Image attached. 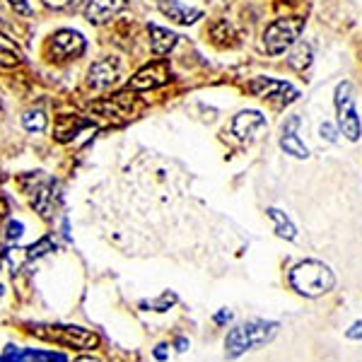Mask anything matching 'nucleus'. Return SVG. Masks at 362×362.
<instances>
[{
    "label": "nucleus",
    "mask_w": 362,
    "mask_h": 362,
    "mask_svg": "<svg viewBox=\"0 0 362 362\" xmlns=\"http://www.w3.org/2000/svg\"><path fill=\"white\" fill-rule=\"evenodd\" d=\"M280 326L276 321H249V324H242L237 329H232L227 334L225 348H227V358H239L244 355L247 350L261 348L266 343H271L276 338Z\"/></svg>",
    "instance_id": "obj_1"
},
{
    "label": "nucleus",
    "mask_w": 362,
    "mask_h": 362,
    "mask_svg": "<svg viewBox=\"0 0 362 362\" xmlns=\"http://www.w3.org/2000/svg\"><path fill=\"white\" fill-rule=\"evenodd\" d=\"M290 283L300 295L305 297H319L324 293H329L334 288L336 278L331 273V268L321 261H302L293 268L290 273Z\"/></svg>",
    "instance_id": "obj_2"
},
{
    "label": "nucleus",
    "mask_w": 362,
    "mask_h": 362,
    "mask_svg": "<svg viewBox=\"0 0 362 362\" xmlns=\"http://www.w3.org/2000/svg\"><path fill=\"white\" fill-rule=\"evenodd\" d=\"M302 29H305V20H302V17H283V20L271 22L264 32L266 54H271V56L285 54V51L300 39Z\"/></svg>",
    "instance_id": "obj_3"
},
{
    "label": "nucleus",
    "mask_w": 362,
    "mask_h": 362,
    "mask_svg": "<svg viewBox=\"0 0 362 362\" xmlns=\"http://www.w3.org/2000/svg\"><path fill=\"white\" fill-rule=\"evenodd\" d=\"M32 334L44 338V341H54L58 346L75 350H90L97 348L99 343L97 334L83 329V326H32Z\"/></svg>",
    "instance_id": "obj_4"
},
{
    "label": "nucleus",
    "mask_w": 362,
    "mask_h": 362,
    "mask_svg": "<svg viewBox=\"0 0 362 362\" xmlns=\"http://www.w3.org/2000/svg\"><path fill=\"white\" fill-rule=\"evenodd\" d=\"M336 112H338V124H341L343 136L355 143L362 133V126L358 112H355V97L350 83H341L336 87Z\"/></svg>",
    "instance_id": "obj_5"
},
{
    "label": "nucleus",
    "mask_w": 362,
    "mask_h": 362,
    "mask_svg": "<svg viewBox=\"0 0 362 362\" xmlns=\"http://www.w3.org/2000/svg\"><path fill=\"white\" fill-rule=\"evenodd\" d=\"M249 92L261 99H271V102L278 104H293L300 97V90H295L290 83H283V80L276 78H254L249 83Z\"/></svg>",
    "instance_id": "obj_6"
},
{
    "label": "nucleus",
    "mask_w": 362,
    "mask_h": 362,
    "mask_svg": "<svg viewBox=\"0 0 362 362\" xmlns=\"http://www.w3.org/2000/svg\"><path fill=\"white\" fill-rule=\"evenodd\" d=\"M85 54V37L73 29H61L51 39V58L54 61H73Z\"/></svg>",
    "instance_id": "obj_7"
},
{
    "label": "nucleus",
    "mask_w": 362,
    "mask_h": 362,
    "mask_svg": "<svg viewBox=\"0 0 362 362\" xmlns=\"http://www.w3.org/2000/svg\"><path fill=\"white\" fill-rule=\"evenodd\" d=\"M165 83H169V63L155 61L143 66L133 75L131 83H128V90H155V87H162Z\"/></svg>",
    "instance_id": "obj_8"
},
{
    "label": "nucleus",
    "mask_w": 362,
    "mask_h": 362,
    "mask_svg": "<svg viewBox=\"0 0 362 362\" xmlns=\"http://www.w3.org/2000/svg\"><path fill=\"white\" fill-rule=\"evenodd\" d=\"M92 112L104 116L107 121L121 124V121H128L133 116V97H128L126 92H121V95H114L109 99H102V102H95L92 104Z\"/></svg>",
    "instance_id": "obj_9"
},
{
    "label": "nucleus",
    "mask_w": 362,
    "mask_h": 362,
    "mask_svg": "<svg viewBox=\"0 0 362 362\" xmlns=\"http://www.w3.org/2000/svg\"><path fill=\"white\" fill-rule=\"evenodd\" d=\"M268 128L266 116L261 112H254V109H247V112H239L232 121V133L239 140H254L259 138Z\"/></svg>",
    "instance_id": "obj_10"
},
{
    "label": "nucleus",
    "mask_w": 362,
    "mask_h": 362,
    "mask_svg": "<svg viewBox=\"0 0 362 362\" xmlns=\"http://www.w3.org/2000/svg\"><path fill=\"white\" fill-rule=\"evenodd\" d=\"M119 73L121 66L116 58H102V61L92 63L90 73H87V83L95 90H107V87H112L119 80Z\"/></svg>",
    "instance_id": "obj_11"
},
{
    "label": "nucleus",
    "mask_w": 362,
    "mask_h": 362,
    "mask_svg": "<svg viewBox=\"0 0 362 362\" xmlns=\"http://www.w3.org/2000/svg\"><path fill=\"white\" fill-rule=\"evenodd\" d=\"M126 8V0H87L85 17L92 25H104Z\"/></svg>",
    "instance_id": "obj_12"
},
{
    "label": "nucleus",
    "mask_w": 362,
    "mask_h": 362,
    "mask_svg": "<svg viewBox=\"0 0 362 362\" xmlns=\"http://www.w3.org/2000/svg\"><path fill=\"white\" fill-rule=\"evenodd\" d=\"M0 362H66V355L54 350H34V348H8Z\"/></svg>",
    "instance_id": "obj_13"
},
{
    "label": "nucleus",
    "mask_w": 362,
    "mask_h": 362,
    "mask_svg": "<svg viewBox=\"0 0 362 362\" xmlns=\"http://www.w3.org/2000/svg\"><path fill=\"white\" fill-rule=\"evenodd\" d=\"M160 10L165 13L169 20L177 22V25H194L196 20L203 17V10L198 8H189V5L179 3V0H162Z\"/></svg>",
    "instance_id": "obj_14"
},
{
    "label": "nucleus",
    "mask_w": 362,
    "mask_h": 362,
    "mask_svg": "<svg viewBox=\"0 0 362 362\" xmlns=\"http://www.w3.org/2000/svg\"><path fill=\"white\" fill-rule=\"evenodd\" d=\"M148 32H150V49H153L155 56H167L179 42L177 34L169 32L165 27H160V25H150Z\"/></svg>",
    "instance_id": "obj_15"
},
{
    "label": "nucleus",
    "mask_w": 362,
    "mask_h": 362,
    "mask_svg": "<svg viewBox=\"0 0 362 362\" xmlns=\"http://www.w3.org/2000/svg\"><path fill=\"white\" fill-rule=\"evenodd\" d=\"M87 126H90V121H83L80 116H58V121H56V140H61V143H68V140H73Z\"/></svg>",
    "instance_id": "obj_16"
},
{
    "label": "nucleus",
    "mask_w": 362,
    "mask_h": 362,
    "mask_svg": "<svg viewBox=\"0 0 362 362\" xmlns=\"http://www.w3.org/2000/svg\"><path fill=\"white\" fill-rule=\"evenodd\" d=\"M22 51L17 49V46L10 42L8 37H3L0 34V68H15L22 63Z\"/></svg>",
    "instance_id": "obj_17"
},
{
    "label": "nucleus",
    "mask_w": 362,
    "mask_h": 362,
    "mask_svg": "<svg viewBox=\"0 0 362 362\" xmlns=\"http://www.w3.org/2000/svg\"><path fill=\"white\" fill-rule=\"evenodd\" d=\"M280 148H283L288 155L297 157V160H307V157H309L307 145L297 138V133H283V138H280Z\"/></svg>",
    "instance_id": "obj_18"
},
{
    "label": "nucleus",
    "mask_w": 362,
    "mask_h": 362,
    "mask_svg": "<svg viewBox=\"0 0 362 362\" xmlns=\"http://www.w3.org/2000/svg\"><path fill=\"white\" fill-rule=\"evenodd\" d=\"M268 215L273 218V223H276V232H278V237H283V239H293L297 237V227L290 223V218L285 213H280L278 208H271L268 210Z\"/></svg>",
    "instance_id": "obj_19"
},
{
    "label": "nucleus",
    "mask_w": 362,
    "mask_h": 362,
    "mask_svg": "<svg viewBox=\"0 0 362 362\" xmlns=\"http://www.w3.org/2000/svg\"><path fill=\"white\" fill-rule=\"evenodd\" d=\"M288 63L293 66L295 70H307L309 66H312V46L309 44H297L295 46V51L290 54V58H288Z\"/></svg>",
    "instance_id": "obj_20"
},
{
    "label": "nucleus",
    "mask_w": 362,
    "mask_h": 362,
    "mask_svg": "<svg viewBox=\"0 0 362 362\" xmlns=\"http://www.w3.org/2000/svg\"><path fill=\"white\" fill-rule=\"evenodd\" d=\"M46 124H49V119H46V114L42 109H29V112H25V116H22V126H25L27 131L44 133Z\"/></svg>",
    "instance_id": "obj_21"
},
{
    "label": "nucleus",
    "mask_w": 362,
    "mask_h": 362,
    "mask_svg": "<svg viewBox=\"0 0 362 362\" xmlns=\"http://www.w3.org/2000/svg\"><path fill=\"white\" fill-rule=\"evenodd\" d=\"M210 34H213V39L218 44H227L230 39H237V34H235V29H232V25L227 20H220V22H215L213 29H210Z\"/></svg>",
    "instance_id": "obj_22"
},
{
    "label": "nucleus",
    "mask_w": 362,
    "mask_h": 362,
    "mask_svg": "<svg viewBox=\"0 0 362 362\" xmlns=\"http://www.w3.org/2000/svg\"><path fill=\"white\" fill-rule=\"evenodd\" d=\"M174 302H177V295H174V293H165V295L160 297V300H153L150 305H143V307H153V309H157V312H167V309L172 307Z\"/></svg>",
    "instance_id": "obj_23"
},
{
    "label": "nucleus",
    "mask_w": 362,
    "mask_h": 362,
    "mask_svg": "<svg viewBox=\"0 0 362 362\" xmlns=\"http://www.w3.org/2000/svg\"><path fill=\"white\" fill-rule=\"evenodd\" d=\"M51 244H54V242H51V237H44L39 244H32V247L27 249V256H29V259H34V256H42V254H46V249H51Z\"/></svg>",
    "instance_id": "obj_24"
},
{
    "label": "nucleus",
    "mask_w": 362,
    "mask_h": 362,
    "mask_svg": "<svg viewBox=\"0 0 362 362\" xmlns=\"http://www.w3.org/2000/svg\"><path fill=\"white\" fill-rule=\"evenodd\" d=\"M22 235H25V225L22 223H8V239L10 242H17V239H20Z\"/></svg>",
    "instance_id": "obj_25"
},
{
    "label": "nucleus",
    "mask_w": 362,
    "mask_h": 362,
    "mask_svg": "<svg viewBox=\"0 0 362 362\" xmlns=\"http://www.w3.org/2000/svg\"><path fill=\"white\" fill-rule=\"evenodd\" d=\"M75 3H78V0H44L46 8H54V10H66Z\"/></svg>",
    "instance_id": "obj_26"
},
{
    "label": "nucleus",
    "mask_w": 362,
    "mask_h": 362,
    "mask_svg": "<svg viewBox=\"0 0 362 362\" xmlns=\"http://www.w3.org/2000/svg\"><path fill=\"white\" fill-rule=\"evenodd\" d=\"M8 3L13 5L15 13H20V15H32V8H29L27 0H8Z\"/></svg>",
    "instance_id": "obj_27"
},
{
    "label": "nucleus",
    "mask_w": 362,
    "mask_h": 362,
    "mask_svg": "<svg viewBox=\"0 0 362 362\" xmlns=\"http://www.w3.org/2000/svg\"><path fill=\"white\" fill-rule=\"evenodd\" d=\"M319 133H321V138H326L329 143H336V128L331 126V124H321V128H319Z\"/></svg>",
    "instance_id": "obj_28"
},
{
    "label": "nucleus",
    "mask_w": 362,
    "mask_h": 362,
    "mask_svg": "<svg viewBox=\"0 0 362 362\" xmlns=\"http://www.w3.org/2000/svg\"><path fill=\"white\" fill-rule=\"evenodd\" d=\"M346 336L350 338V341H360L362 338V321H355V324L346 331Z\"/></svg>",
    "instance_id": "obj_29"
},
{
    "label": "nucleus",
    "mask_w": 362,
    "mask_h": 362,
    "mask_svg": "<svg viewBox=\"0 0 362 362\" xmlns=\"http://www.w3.org/2000/svg\"><path fill=\"white\" fill-rule=\"evenodd\" d=\"M230 319H232V312H227V309H223L220 314H215V321H218V324H225V321H230Z\"/></svg>",
    "instance_id": "obj_30"
},
{
    "label": "nucleus",
    "mask_w": 362,
    "mask_h": 362,
    "mask_svg": "<svg viewBox=\"0 0 362 362\" xmlns=\"http://www.w3.org/2000/svg\"><path fill=\"white\" fill-rule=\"evenodd\" d=\"M167 346H157L155 348V358L157 360H167V350H165Z\"/></svg>",
    "instance_id": "obj_31"
},
{
    "label": "nucleus",
    "mask_w": 362,
    "mask_h": 362,
    "mask_svg": "<svg viewBox=\"0 0 362 362\" xmlns=\"http://www.w3.org/2000/svg\"><path fill=\"white\" fill-rule=\"evenodd\" d=\"M75 362H102V360H99L97 355H80V358L75 360Z\"/></svg>",
    "instance_id": "obj_32"
},
{
    "label": "nucleus",
    "mask_w": 362,
    "mask_h": 362,
    "mask_svg": "<svg viewBox=\"0 0 362 362\" xmlns=\"http://www.w3.org/2000/svg\"><path fill=\"white\" fill-rule=\"evenodd\" d=\"M5 213H8V203L0 201V223H3V220H5Z\"/></svg>",
    "instance_id": "obj_33"
},
{
    "label": "nucleus",
    "mask_w": 362,
    "mask_h": 362,
    "mask_svg": "<svg viewBox=\"0 0 362 362\" xmlns=\"http://www.w3.org/2000/svg\"><path fill=\"white\" fill-rule=\"evenodd\" d=\"M186 348H189V343H186L184 338H179V341H177V350H179V353H184Z\"/></svg>",
    "instance_id": "obj_34"
},
{
    "label": "nucleus",
    "mask_w": 362,
    "mask_h": 362,
    "mask_svg": "<svg viewBox=\"0 0 362 362\" xmlns=\"http://www.w3.org/2000/svg\"><path fill=\"white\" fill-rule=\"evenodd\" d=\"M285 3H297V0H285Z\"/></svg>",
    "instance_id": "obj_35"
},
{
    "label": "nucleus",
    "mask_w": 362,
    "mask_h": 362,
    "mask_svg": "<svg viewBox=\"0 0 362 362\" xmlns=\"http://www.w3.org/2000/svg\"><path fill=\"white\" fill-rule=\"evenodd\" d=\"M0 25H3V15H0Z\"/></svg>",
    "instance_id": "obj_36"
}]
</instances>
